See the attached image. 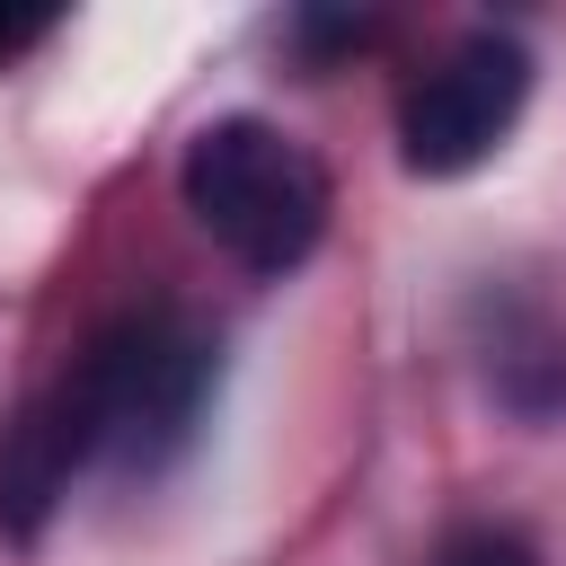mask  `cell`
<instances>
[{
	"instance_id": "cell-1",
	"label": "cell",
	"mask_w": 566,
	"mask_h": 566,
	"mask_svg": "<svg viewBox=\"0 0 566 566\" xmlns=\"http://www.w3.org/2000/svg\"><path fill=\"white\" fill-rule=\"evenodd\" d=\"M186 212L203 221V239L221 256H239L248 274H283L318 248L327 230V168L310 142H292L283 124L265 115H221L186 142Z\"/></svg>"
},
{
	"instance_id": "cell-2",
	"label": "cell",
	"mask_w": 566,
	"mask_h": 566,
	"mask_svg": "<svg viewBox=\"0 0 566 566\" xmlns=\"http://www.w3.org/2000/svg\"><path fill=\"white\" fill-rule=\"evenodd\" d=\"M106 424V460L124 469H168L195 442L203 389H212V336L186 327L177 310H133L80 354Z\"/></svg>"
},
{
	"instance_id": "cell-3",
	"label": "cell",
	"mask_w": 566,
	"mask_h": 566,
	"mask_svg": "<svg viewBox=\"0 0 566 566\" xmlns=\"http://www.w3.org/2000/svg\"><path fill=\"white\" fill-rule=\"evenodd\" d=\"M522 97H531V53H522L513 35H460V44L407 88V106H398V150H407V168H416V177H460V168H478V159L513 133Z\"/></svg>"
},
{
	"instance_id": "cell-4",
	"label": "cell",
	"mask_w": 566,
	"mask_h": 566,
	"mask_svg": "<svg viewBox=\"0 0 566 566\" xmlns=\"http://www.w3.org/2000/svg\"><path fill=\"white\" fill-rule=\"evenodd\" d=\"M88 460H106V424H97L88 371L71 363V371L44 380V389L18 407V424L0 433V531H9V539H35Z\"/></svg>"
},
{
	"instance_id": "cell-5",
	"label": "cell",
	"mask_w": 566,
	"mask_h": 566,
	"mask_svg": "<svg viewBox=\"0 0 566 566\" xmlns=\"http://www.w3.org/2000/svg\"><path fill=\"white\" fill-rule=\"evenodd\" d=\"M433 566H539L531 557V539L522 531H504V522H469V531H451L442 539V557Z\"/></svg>"
},
{
	"instance_id": "cell-6",
	"label": "cell",
	"mask_w": 566,
	"mask_h": 566,
	"mask_svg": "<svg viewBox=\"0 0 566 566\" xmlns=\"http://www.w3.org/2000/svg\"><path fill=\"white\" fill-rule=\"evenodd\" d=\"M44 27H53V9H9V0H0V53H18V44H35Z\"/></svg>"
}]
</instances>
